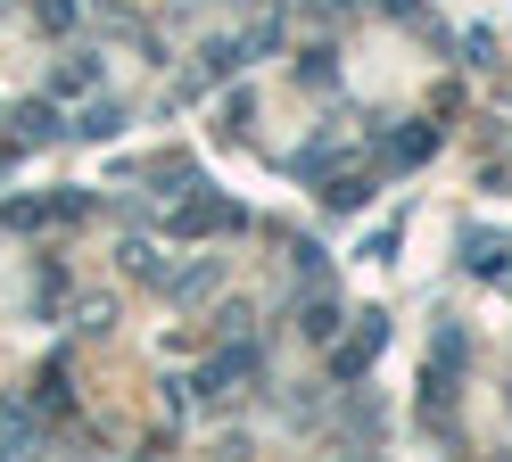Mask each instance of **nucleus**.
Listing matches in <instances>:
<instances>
[{"instance_id":"4","label":"nucleus","mask_w":512,"mask_h":462,"mask_svg":"<svg viewBox=\"0 0 512 462\" xmlns=\"http://www.w3.org/2000/svg\"><path fill=\"white\" fill-rule=\"evenodd\" d=\"M58 132H67V124H58V108H50V99H25V108H17V149L58 141Z\"/></svg>"},{"instance_id":"11","label":"nucleus","mask_w":512,"mask_h":462,"mask_svg":"<svg viewBox=\"0 0 512 462\" xmlns=\"http://www.w3.org/2000/svg\"><path fill=\"white\" fill-rule=\"evenodd\" d=\"M42 413H67V363H50V372H42Z\"/></svg>"},{"instance_id":"12","label":"nucleus","mask_w":512,"mask_h":462,"mask_svg":"<svg viewBox=\"0 0 512 462\" xmlns=\"http://www.w3.org/2000/svg\"><path fill=\"white\" fill-rule=\"evenodd\" d=\"M91 75H100L91 58H67V66H58V91H91Z\"/></svg>"},{"instance_id":"7","label":"nucleus","mask_w":512,"mask_h":462,"mask_svg":"<svg viewBox=\"0 0 512 462\" xmlns=\"http://www.w3.org/2000/svg\"><path fill=\"white\" fill-rule=\"evenodd\" d=\"M306 339H339V297H306Z\"/></svg>"},{"instance_id":"9","label":"nucleus","mask_w":512,"mask_h":462,"mask_svg":"<svg viewBox=\"0 0 512 462\" xmlns=\"http://www.w3.org/2000/svg\"><path fill=\"white\" fill-rule=\"evenodd\" d=\"M471 264H479V273H488V281L504 273V240H496V231H479V240H471Z\"/></svg>"},{"instance_id":"5","label":"nucleus","mask_w":512,"mask_h":462,"mask_svg":"<svg viewBox=\"0 0 512 462\" xmlns=\"http://www.w3.org/2000/svg\"><path fill=\"white\" fill-rule=\"evenodd\" d=\"M430 149H438V132L413 124V132H389V141H380V165H422Z\"/></svg>"},{"instance_id":"1","label":"nucleus","mask_w":512,"mask_h":462,"mask_svg":"<svg viewBox=\"0 0 512 462\" xmlns=\"http://www.w3.org/2000/svg\"><path fill=\"white\" fill-rule=\"evenodd\" d=\"M256 372H265V347L232 330V339H223V347L199 363V396H232V388H240V380H256Z\"/></svg>"},{"instance_id":"8","label":"nucleus","mask_w":512,"mask_h":462,"mask_svg":"<svg viewBox=\"0 0 512 462\" xmlns=\"http://www.w3.org/2000/svg\"><path fill=\"white\" fill-rule=\"evenodd\" d=\"M232 66H240V42H215V50L199 58V83H223V75H232Z\"/></svg>"},{"instance_id":"10","label":"nucleus","mask_w":512,"mask_h":462,"mask_svg":"<svg viewBox=\"0 0 512 462\" xmlns=\"http://www.w3.org/2000/svg\"><path fill=\"white\" fill-rule=\"evenodd\" d=\"M116 124H124V108H108V99H100V108H91V116H83L75 132H83V141H108V132H116Z\"/></svg>"},{"instance_id":"2","label":"nucleus","mask_w":512,"mask_h":462,"mask_svg":"<svg viewBox=\"0 0 512 462\" xmlns=\"http://www.w3.org/2000/svg\"><path fill=\"white\" fill-rule=\"evenodd\" d=\"M174 231H182V240H207V231H240V207H232V198H182V207H174Z\"/></svg>"},{"instance_id":"3","label":"nucleus","mask_w":512,"mask_h":462,"mask_svg":"<svg viewBox=\"0 0 512 462\" xmlns=\"http://www.w3.org/2000/svg\"><path fill=\"white\" fill-rule=\"evenodd\" d=\"M380 339H389V322H380V314H364L356 330H347V347H331V372H339V380H364V363L380 355Z\"/></svg>"},{"instance_id":"6","label":"nucleus","mask_w":512,"mask_h":462,"mask_svg":"<svg viewBox=\"0 0 512 462\" xmlns=\"http://www.w3.org/2000/svg\"><path fill=\"white\" fill-rule=\"evenodd\" d=\"M364 198H372V182H364V174H331V182H323V207H339V215H356Z\"/></svg>"}]
</instances>
